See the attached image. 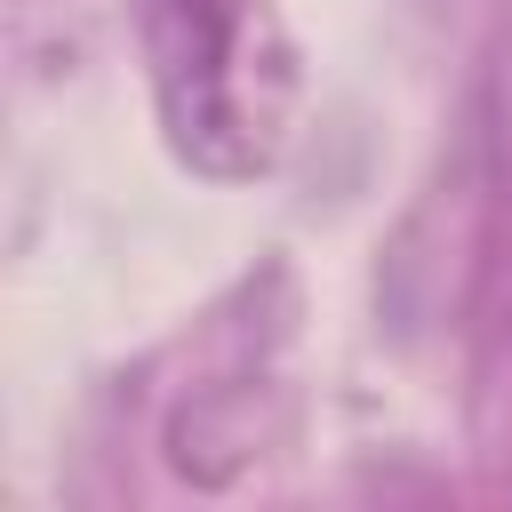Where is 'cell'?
Segmentation results:
<instances>
[{
    "instance_id": "1",
    "label": "cell",
    "mask_w": 512,
    "mask_h": 512,
    "mask_svg": "<svg viewBox=\"0 0 512 512\" xmlns=\"http://www.w3.org/2000/svg\"><path fill=\"white\" fill-rule=\"evenodd\" d=\"M160 128L200 176H256L280 152L288 40L272 0H136Z\"/></svg>"
}]
</instances>
